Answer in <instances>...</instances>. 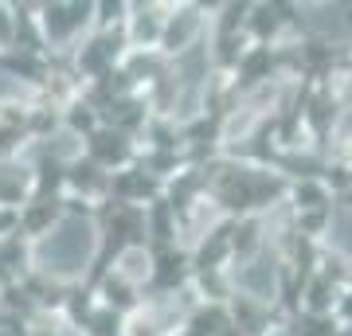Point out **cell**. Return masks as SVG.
<instances>
[{"label": "cell", "mask_w": 352, "mask_h": 336, "mask_svg": "<svg viewBox=\"0 0 352 336\" xmlns=\"http://www.w3.org/2000/svg\"><path fill=\"white\" fill-rule=\"evenodd\" d=\"M333 247L344 254V258H352V212H337V219H333Z\"/></svg>", "instance_id": "1"}]
</instances>
